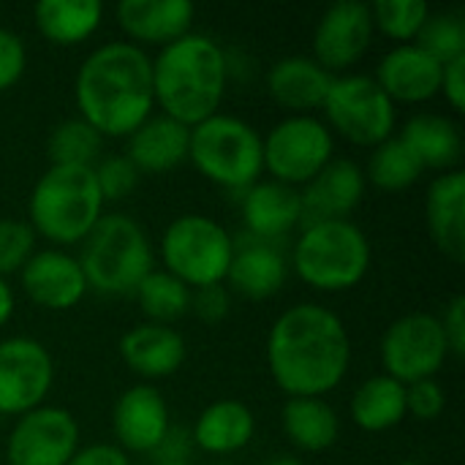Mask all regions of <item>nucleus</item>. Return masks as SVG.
<instances>
[{"mask_svg":"<svg viewBox=\"0 0 465 465\" xmlns=\"http://www.w3.org/2000/svg\"><path fill=\"white\" fill-rule=\"evenodd\" d=\"M104 207L93 166H49L30 191L27 223L52 248L82 245L101 221Z\"/></svg>","mask_w":465,"mask_h":465,"instance_id":"20e7f679","label":"nucleus"},{"mask_svg":"<svg viewBox=\"0 0 465 465\" xmlns=\"http://www.w3.org/2000/svg\"><path fill=\"white\" fill-rule=\"evenodd\" d=\"M267 465H305L297 455H275Z\"/></svg>","mask_w":465,"mask_h":465,"instance_id":"49530a36","label":"nucleus"},{"mask_svg":"<svg viewBox=\"0 0 465 465\" xmlns=\"http://www.w3.org/2000/svg\"><path fill=\"white\" fill-rule=\"evenodd\" d=\"M117 351L125 368L134 376L144 379V384H150L169 379L183 368L188 357V343L183 332L169 324L142 322L120 338Z\"/></svg>","mask_w":465,"mask_h":465,"instance_id":"a211bd4d","label":"nucleus"},{"mask_svg":"<svg viewBox=\"0 0 465 465\" xmlns=\"http://www.w3.org/2000/svg\"><path fill=\"white\" fill-rule=\"evenodd\" d=\"M425 221L436 248L452 259H465V172H441L425 193Z\"/></svg>","mask_w":465,"mask_h":465,"instance_id":"5701e85b","label":"nucleus"},{"mask_svg":"<svg viewBox=\"0 0 465 465\" xmlns=\"http://www.w3.org/2000/svg\"><path fill=\"white\" fill-rule=\"evenodd\" d=\"M153 465H191V463H153Z\"/></svg>","mask_w":465,"mask_h":465,"instance_id":"de8ad7c7","label":"nucleus"},{"mask_svg":"<svg viewBox=\"0 0 465 465\" xmlns=\"http://www.w3.org/2000/svg\"><path fill=\"white\" fill-rule=\"evenodd\" d=\"M362 172L373 188L398 193V191L411 188L422 177L425 169L417 161V155L401 142V136H390L387 142H381L379 147L371 150L368 166Z\"/></svg>","mask_w":465,"mask_h":465,"instance_id":"2f4dec72","label":"nucleus"},{"mask_svg":"<svg viewBox=\"0 0 465 465\" xmlns=\"http://www.w3.org/2000/svg\"><path fill=\"white\" fill-rule=\"evenodd\" d=\"M289 278V259L278 248V242L248 240L242 245L234 242V256L226 272L223 286L237 292L245 300L262 302L275 297Z\"/></svg>","mask_w":465,"mask_h":465,"instance_id":"4be33fe9","label":"nucleus"},{"mask_svg":"<svg viewBox=\"0 0 465 465\" xmlns=\"http://www.w3.org/2000/svg\"><path fill=\"white\" fill-rule=\"evenodd\" d=\"M27 68V46L19 33L0 27V93L11 90Z\"/></svg>","mask_w":465,"mask_h":465,"instance_id":"58836bf2","label":"nucleus"},{"mask_svg":"<svg viewBox=\"0 0 465 465\" xmlns=\"http://www.w3.org/2000/svg\"><path fill=\"white\" fill-rule=\"evenodd\" d=\"M398 136L417 155L422 169H439V172L458 169V161L463 155V136H460V125L452 117L436 112H420L403 123Z\"/></svg>","mask_w":465,"mask_h":465,"instance_id":"bb28decb","label":"nucleus"},{"mask_svg":"<svg viewBox=\"0 0 465 465\" xmlns=\"http://www.w3.org/2000/svg\"><path fill=\"white\" fill-rule=\"evenodd\" d=\"M281 428L300 452H327L341 436V417L327 398H286L281 409Z\"/></svg>","mask_w":465,"mask_h":465,"instance_id":"cd10ccee","label":"nucleus"},{"mask_svg":"<svg viewBox=\"0 0 465 465\" xmlns=\"http://www.w3.org/2000/svg\"><path fill=\"white\" fill-rule=\"evenodd\" d=\"M351 422L365 433H384L406 420V387L387 373L365 379L349 401Z\"/></svg>","mask_w":465,"mask_h":465,"instance_id":"c756f323","label":"nucleus"},{"mask_svg":"<svg viewBox=\"0 0 465 465\" xmlns=\"http://www.w3.org/2000/svg\"><path fill=\"white\" fill-rule=\"evenodd\" d=\"M79 117L104 139H128L153 112V57L131 41L95 46L74 76Z\"/></svg>","mask_w":465,"mask_h":465,"instance_id":"f03ea898","label":"nucleus"},{"mask_svg":"<svg viewBox=\"0 0 465 465\" xmlns=\"http://www.w3.org/2000/svg\"><path fill=\"white\" fill-rule=\"evenodd\" d=\"M240 213L253 240L278 242L281 237L302 226L300 188H292L275 180H259L242 191Z\"/></svg>","mask_w":465,"mask_h":465,"instance_id":"412c9836","label":"nucleus"},{"mask_svg":"<svg viewBox=\"0 0 465 465\" xmlns=\"http://www.w3.org/2000/svg\"><path fill=\"white\" fill-rule=\"evenodd\" d=\"M98 191L104 196V202H123L128 199L136 185H139V169L128 161V155H104L95 161L93 166Z\"/></svg>","mask_w":465,"mask_h":465,"instance_id":"e433bc0d","label":"nucleus"},{"mask_svg":"<svg viewBox=\"0 0 465 465\" xmlns=\"http://www.w3.org/2000/svg\"><path fill=\"white\" fill-rule=\"evenodd\" d=\"M322 112L332 134L371 150L395 136L398 128V106L371 74L332 76Z\"/></svg>","mask_w":465,"mask_h":465,"instance_id":"1a4fd4ad","label":"nucleus"},{"mask_svg":"<svg viewBox=\"0 0 465 465\" xmlns=\"http://www.w3.org/2000/svg\"><path fill=\"white\" fill-rule=\"evenodd\" d=\"M229 311H232V297H229V289L223 283L191 292V313L199 322L218 324L229 316Z\"/></svg>","mask_w":465,"mask_h":465,"instance_id":"ea45409f","label":"nucleus"},{"mask_svg":"<svg viewBox=\"0 0 465 465\" xmlns=\"http://www.w3.org/2000/svg\"><path fill=\"white\" fill-rule=\"evenodd\" d=\"M267 368L286 398H327L351 368L346 322L316 302L286 308L267 332Z\"/></svg>","mask_w":465,"mask_h":465,"instance_id":"f257e3e1","label":"nucleus"},{"mask_svg":"<svg viewBox=\"0 0 465 465\" xmlns=\"http://www.w3.org/2000/svg\"><path fill=\"white\" fill-rule=\"evenodd\" d=\"M125 41L136 46H166L191 33L196 5L191 0H120L114 8Z\"/></svg>","mask_w":465,"mask_h":465,"instance_id":"6ab92c4d","label":"nucleus"},{"mask_svg":"<svg viewBox=\"0 0 465 465\" xmlns=\"http://www.w3.org/2000/svg\"><path fill=\"white\" fill-rule=\"evenodd\" d=\"M16 311V297H14V289L8 283V278H0V330L11 322Z\"/></svg>","mask_w":465,"mask_h":465,"instance_id":"a18cd8bd","label":"nucleus"},{"mask_svg":"<svg viewBox=\"0 0 465 465\" xmlns=\"http://www.w3.org/2000/svg\"><path fill=\"white\" fill-rule=\"evenodd\" d=\"M191 450H193L191 433L172 425L166 439L161 441V447L153 452V458H155V463H188Z\"/></svg>","mask_w":465,"mask_h":465,"instance_id":"c03bdc74","label":"nucleus"},{"mask_svg":"<svg viewBox=\"0 0 465 465\" xmlns=\"http://www.w3.org/2000/svg\"><path fill=\"white\" fill-rule=\"evenodd\" d=\"M65 465H134L131 458L117 447V444H109V441H101V444H90V447H79L76 455L68 460Z\"/></svg>","mask_w":465,"mask_h":465,"instance_id":"37998d69","label":"nucleus"},{"mask_svg":"<svg viewBox=\"0 0 465 465\" xmlns=\"http://www.w3.org/2000/svg\"><path fill=\"white\" fill-rule=\"evenodd\" d=\"M368 191L365 172L351 158H332L311 183L300 188L302 226L322 221H346L362 204Z\"/></svg>","mask_w":465,"mask_h":465,"instance_id":"f3484780","label":"nucleus"},{"mask_svg":"<svg viewBox=\"0 0 465 465\" xmlns=\"http://www.w3.org/2000/svg\"><path fill=\"white\" fill-rule=\"evenodd\" d=\"M87 286L98 294H134L155 264V251L144 226L125 213H104L82 240L76 256Z\"/></svg>","mask_w":465,"mask_h":465,"instance_id":"423d86ee","label":"nucleus"},{"mask_svg":"<svg viewBox=\"0 0 465 465\" xmlns=\"http://www.w3.org/2000/svg\"><path fill=\"white\" fill-rule=\"evenodd\" d=\"M444 65L422 52L417 44H395L379 60L373 79L392 98V104H422L439 95Z\"/></svg>","mask_w":465,"mask_h":465,"instance_id":"aec40b11","label":"nucleus"},{"mask_svg":"<svg viewBox=\"0 0 465 465\" xmlns=\"http://www.w3.org/2000/svg\"><path fill=\"white\" fill-rule=\"evenodd\" d=\"M270 180L302 188L335 158V134L316 114H286L262 136Z\"/></svg>","mask_w":465,"mask_h":465,"instance_id":"9d476101","label":"nucleus"},{"mask_svg":"<svg viewBox=\"0 0 465 465\" xmlns=\"http://www.w3.org/2000/svg\"><path fill=\"white\" fill-rule=\"evenodd\" d=\"M256 433V417L242 401H215L196 417L191 428L193 450H202L207 455H234L251 444Z\"/></svg>","mask_w":465,"mask_h":465,"instance_id":"a878e982","label":"nucleus"},{"mask_svg":"<svg viewBox=\"0 0 465 465\" xmlns=\"http://www.w3.org/2000/svg\"><path fill=\"white\" fill-rule=\"evenodd\" d=\"M441 322V330H444V338H447V346H450V357H463L465 354V297L463 294H455L444 313L439 316Z\"/></svg>","mask_w":465,"mask_h":465,"instance_id":"a19ab883","label":"nucleus"},{"mask_svg":"<svg viewBox=\"0 0 465 465\" xmlns=\"http://www.w3.org/2000/svg\"><path fill=\"white\" fill-rule=\"evenodd\" d=\"M82 430L63 406H38L16 417L5 439V465H65L79 450Z\"/></svg>","mask_w":465,"mask_h":465,"instance_id":"ddd939ff","label":"nucleus"},{"mask_svg":"<svg viewBox=\"0 0 465 465\" xmlns=\"http://www.w3.org/2000/svg\"><path fill=\"white\" fill-rule=\"evenodd\" d=\"M332 74L324 71L311 54H289L270 65L267 93L289 114H313L322 109Z\"/></svg>","mask_w":465,"mask_h":465,"instance_id":"b1692460","label":"nucleus"},{"mask_svg":"<svg viewBox=\"0 0 465 465\" xmlns=\"http://www.w3.org/2000/svg\"><path fill=\"white\" fill-rule=\"evenodd\" d=\"M379 354L384 373L409 387L414 381L436 379L450 360V346L439 316L414 311L384 330Z\"/></svg>","mask_w":465,"mask_h":465,"instance_id":"9b49d317","label":"nucleus"},{"mask_svg":"<svg viewBox=\"0 0 465 465\" xmlns=\"http://www.w3.org/2000/svg\"><path fill=\"white\" fill-rule=\"evenodd\" d=\"M172 428L169 403L153 384L128 387L112 409L114 444L125 455H153Z\"/></svg>","mask_w":465,"mask_h":465,"instance_id":"2eb2a0df","label":"nucleus"},{"mask_svg":"<svg viewBox=\"0 0 465 465\" xmlns=\"http://www.w3.org/2000/svg\"><path fill=\"white\" fill-rule=\"evenodd\" d=\"M373 16L371 3L341 0L324 8L313 27V60L332 76L349 74L368 52L373 41Z\"/></svg>","mask_w":465,"mask_h":465,"instance_id":"4468645a","label":"nucleus"},{"mask_svg":"<svg viewBox=\"0 0 465 465\" xmlns=\"http://www.w3.org/2000/svg\"><path fill=\"white\" fill-rule=\"evenodd\" d=\"M430 5L425 0H376L371 3L373 30L384 33L395 44H414Z\"/></svg>","mask_w":465,"mask_h":465,"instance_id":"f704fd0d","label":"nucleus"},{"mask_svg":"<svg viewBox=\"0 0 465 465\" xmlns=\"http://www.w3.org/2000/svg\"><path fill=\"white\" fill-rule=\"evenodd\" d=\"M226 87L229 57L223 46L204 33L191 30L161 46L153 57L155 109L188 128L221 112Z\"/></svg>","mask_w":465,"mask_h":465,"instance_id":"7ed1b4c3","label":"nucleus"},{"mask_svg":"<svg viewBox=\"0 0 465 465\" xmlns=\"http://www.w3.org/2000/svg\"><path fill=\"white\" fill-rule=\"evenodd\" d=\"M191 128L163 112H153L125 142L128 161L139 174H163L188 161Z\"/></svg>","mask_w":465,"mask_h":465,"instance_id":"393cba45","label":"nucleus"},{"mask_svg":"<svg viewBox=\"0 0 465 465\" xmlns=\"http://www.w3.org/2000/svg\"><path fill=\"white\" fill-rule=\"evenodd\" d=\"M104 136L79 114L60 120L46 136L49 166H95L101 158Z\"/></svg>","mask_w":465,"mask_h":465,"instance_id":"473e14b6","label":"nucleus"},{"mask_svg":"<svg viewBox=\"0 0 465 465\" xmlns=\"http://www.w3.org/2000/svg\"><path fill=\"white\" fill-rule=\"evenodd\" d=\"M414 44L441 65L465 57V19L458 11H430Z\"/></svg>","mask_w":465,"mask_h":465,"instance_id":"72a5a7b5","label":"nucleus"},{"mask_svg":"<svg viewBox=\"0 0 465 465\" xmlns=\"http://www.w3.org/2000/svg\"><path fill=\"white\" fill-rule=\"evenodd\" d=\"M166 272L183 281L191 292L221 286L226 281L234 240L226 226L202 213H185L169 221L158 245Z\"/></svg>","mask_w":465,"mask_h":465,"instance_id":"6e6552de","label":"nucleus"},{"mask_svg":"<svg viewBox=\"0 0 465 465\" xmlns=\"http://www.w3.org/2000/svg\"><path fill=\"white\" fill-rule=\"evenodd\" d=\"M142 313L153 324H174L191 313V289L166 270H150L134 292Z\"/></svg>","mask_w":465,"mask_h":465,"instance_id":"7c9ffc66","label":"nucleus"},{"mask_svg":"<svg viewBox=\"0 0 465 465\" xmlns=\"http://www.w3.org/2000/svg\"><path fill=\"white\" fill-rule=\"evenodd\" d=\"M188 161L204 180L229 191H245L264 174L262 134L237 114L215 112L191 125Z\"/></svg>","mask_w":465,"mask_h":465,"instance_id":"0eeeda50","label":"nucleus"},{"mask_svg":"<svg viewBox=\"0 0 465 465\" xmlns=\"http://www.w3.org/2000/svg\"><path fill=\"white\" fill-rule=\"evenodd\" d=\"M35 253V232L27 221L0 218V278L19 272Z\"/></svg>","mask_w":465,"mask_h":465,"instance_id":"c9c22d12","label":"nucleus"},{"mask_svg":"<svg viewBox=\"0 0 465 465\" xmlns=\"http://www.w3.org/2000/svg\"><path fill=\"white\" fill-rule=\"evenodd\" d=\"M439 93H444V101L450 104L452 112H458V114L465 112V57H458L444 65Z\"/></svg>","mask_w":465,"mask_h":465,"instance_id":"79ce46f5","label":"nucleus"},{"mask_svg":"<svg viewBox=\"0 0 465 465\" xmlns=\"http://www.w3.org/2000/svg\"><path fill=\"white\" fill-rule=\"evenodd\" d=\"M289 270L313 292H349L371 270V240L351 218L308 223L292 245Z\"/></svg>","mask_w":465,"mask_h":465,"instance_id":"39448f33","label":"nucleus"},{"mask_svg":"<svg viewBox=\"0 0 465 465\" xmlns=\"http://www.w3.org/2000/svg\"><path fill=\"white\" fill-rule=\"evenodd\" d=\"M104 11L101 0H41L33 8V22L49 44L74 46L101 27Z\"/></svg>","mask_w":465,"mask_h":465,"instance_id":"c85d7f7f","label":"nucleus"},{"mask_svg":"<svg viewBox=\"0 0 465 465\" xmlns=\"http://www.w3.org/2000/svg\"><path fill=\"white\" fill-rule=\"evenodd\" d=\"M447 409V392L439 384V379L414 381L406 387V417H414L420 422H433Z\"/></svg>","mask_w":465,"mask_h":465,"instance_id":"4c0bfd02","label":"nucleus"},{"mask_svg":"<svg viewBox=\"0 0 465 465\" xmlns=\"http://www.w3.org/2000/svg\"><path fill=\"white\" fill-rule=\"evenodd\" d=\"M54 384L49 349L27 335L0 341V417H22L44 406Z\"/></svg>","mask_w":465,"mask_h":465,"instance_id":"f8f14e48","label":"nucleus"},{"mask_svg":"<svg viewBox=\"0 0 465 465\" xmlns=\"http://www.w3.org/2000/svg\"><path fill=\"white\" fill-rule=\"evenodd\" d=\"M19 286L25 297L44 311H71L90 292L82 264L65 248L35 251L19 270Z\"/></svg>","mask_w":465,"mask_h":465,"instance_id":"dca6fc26","label":"nucleus"}]
</instances>
